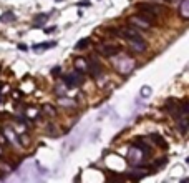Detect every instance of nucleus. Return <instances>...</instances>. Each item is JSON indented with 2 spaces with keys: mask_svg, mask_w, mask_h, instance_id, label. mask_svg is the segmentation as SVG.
Returning a JSON list of instances; mask_svg holds the SVG:
<instances>
[{
  "mask_svg": "<svg viewBox=\"0 0 189 183\" xmlns=\"http://www.w3.org/2000/svg\"><path fill=\"white\" fill-rule=\"evenodd\" d=\"M88 43H90V40H88V39H83V40H80V42L76 43L75 48H76V50H81V48H85L86 45H88Z\"/></svg>",
  "mask_w": 189,
  "mask_h": 183,
  "instance_id": "11",
  "label": "nucleus"
},
{
  "mask_svg": "<svg viewBox=\"0 0 189 183\" xmlns=\"http://www.w3.org/2000/svg\"><path fill=\"white\" fill-rule=\"evenodd\" d=\"M128 42L133 45V48H136L138 52H144L146 50V42H144L141 37H131V39H128Z\"/></svg>",
  "mask_w": 189,
  "mask_h": 183,
  "instance_id": "4",
  "label": "nucleus"
},
{
  "mask_svg": "<svg viewBox=\"0 0 189 183\" xmlns=\"http://www.w3.org/2000/svg\"><path fill=\"white\" fill-rule=\"evenodd\" d=\"M136 18H139L141 22H144L148 25H154L156 22H158V15L154 12H149V10H139L136 13Z\"/></svg>",
  "mask_w": 189,
  "mask_h": 183,
  "instance_id": "2",
  "label": "nucleus"
},
{
  "mask_svg": "<svg viewBox=\"0 0 189 183\" xmlns=\"http://www.w3.org/2000/svg\"><path fill=\"white\" fill-rule=\"evenodd\" d=\"M148 92H149V88H148V87H143V92H141V95H143V97H146Z\"/></svg>",
  "mask_w": 189,
  "mask_h": 183,
  "instance_id": "14",
  "label": "nucleus"
},
{
  "mask_svg": "<svg viewBox=\"0 0 189 183\" xmlns=\"http://www.w3.org/2000/svg\"><path fill=\"white\" fill-rule=\"evenodd\" d=\"M56 43L55 42H48V43H37V45H33V50H37V52H40V48H51V47H55Z\"/></svg>",
  "mask_w": 189,
  "mask_h": 183,
  "instance_id": "9",
  "label": "nucleus"
},
{
  "mask_svg": "<svg viewBox=\"0 0 189 183\" xmlns=\"http://www.w3.org/2000/svg\"><path fill=\"white\" fill-rule=\"evenodd\" d=\"M119 50H121L119 47L111 45V43H103V45H100V52L105 57H114L116 53H119Z\"/></svg>",
  "mask_w": 189,
  "mask_h": 183,
  "instance_id": "3",
  "label": "nucleus"
},
{
  "mask_svg": "<svg viewBox=\"0 0 189 183\" xmlns=\"http://www.w3.org/2000/svg\"><path fill=\"white\" fill-rule=\"evenodd\" d=\"M136 7H138L139 10H149V12H154V13H158V12L163 10L161 5H156V4H138Z\"/></svg>",
  "mask_w": 189,
  "mask_h": 183,
  "instance_id": "5",
  "label": "nucleus"
},
{
  "mask_svg": "<svg viewBox=\"0 0 189 183\" xmlns=\"http://www.w3.org/2000/svg\"><path fill=\"white\" fill-rule=\"evenodd\" d=\"M177 105H179V103H177L176 100H174V98H169L168 102H166V105H164V108H166L168 112H171V113H174V115H176V112H177Z\"/></svg>",
  "mask_w": 189,
  "mask_h": 183,
  "instance_id": "6",
  "label": "nucleus"
},
{
  "mask_svg": "<svg viewBox=\"0 0 189 183\" xmlns=\"http://www.w3.org/2000/svg\"><path fill=\"white\" fill-rule=\"evenodd\" d=\"M188 4L189 0H182V4H181V15L184 18H188Z\"/></svg>",
  "mask_w": 189,
  "mask_h": 183,
  "instance_id": "10",
  "label": "nucleus"
},
{
  "mask_svg": "<svg viewBox=\"0 0 189 183\" xmlns=\"http://www.w3.org/2000/svg\"><path fill=\"white\" fill-rule=\"evenodd\" d=\"M18 48H22V50H27V45H23V43H20V45H18Z\"/></svg>",
  "mask_w": 189,
  "mask_h": 183,
  "instance_id": "16",
  "label": "nucleus"
},
{
  "mask_svg": "<svg viewBox=\"0 0 189 183\" xmlns=\"http://www.w3.org/2000/svg\"><path fill=\"white\" fill-rule=\"evenodd\" d=\"M149 136H151V140L154 141L158 147H163V148H166V147H168V145H166V140H164L161 135H158V133H151Z\"/></svg>",
  "mask_w": 189,
  "mask_h": 183,
  "instance_id": "7",
  "label": "nucleus"
},
{
  "mask_svg": "<svg viewBox=\"0 0 189 183\" xmlns=\"http://www.w3.org/2000/svg\"><path fill=\"white\" fill-rule=\"evenodd\" d=\"M135 147H138L141 152H144V153H149V152H151V150H149V147H146V145H143V143H139V141H138V143L135 141Z\"/></svg>",
  "mask_w": 189,
  "mask_h": 183,
  "instance_id": "12",
  "label": "nucleus"
},
{
  "mask_svg": "<svg viewBox=\"0 0 189 183\" xmlns=\"http://www.w3.org/2000/svg\"><path fill=\"white\" fill-rule=\"evenodd\" d=\"M65 80V83H67V87H80L81 83H83V80H85V77H83V73L78 70V72H75V73H70V75H67V77L63 78Z\"/></svg>",
  "mask_w": 189,
  "mask_h": 183,
  "instance_id": "1",
  "label": "nucleus"
},
{
  "mask_svg": "<svg viewBox=\"0 0 189 183\" xmlns=\"http://www.w3.org/2000/svg\"><path fill=\"white\" fill-rule=\"evenodd\" d=\"M51 73H53V75H56V73H60V67H55L53 70H51Z\"/></svg>",
  "mask_w": 189,
  "mask_h": 183,
  "instance_id": "15",
  "label": "nucleus"
},
{
  "mask_svg": "<svg viewBox=\"0 0 189 183\" xmlns=\"http://www.w3.org/2000/svg\"><path fill=\"white\" fill-rule=\"evenodd\" d=\"M0 18H2V20H5V18H13V15H12V13H5V15H2V17H0Z\"/></svg>",
  "mask_w": 189,
  "mask_h": 183,
  "instance_id": "13",
  "label": "nucleus"
},
{
  "mask_svg": "<svg viewBox=\"0 0 189 183\" xmlns=\"http://www.w3.org/2000/svg\"><path fill=\"white\" fill-rule=\"evenodd\" d=\"M177 125H179V132L184 135V133H188V120H186V117H181V118H177Z\"/></svg>",
  "mask_w": 189,
  "mask_h": 183,
  "instance_id": "8",
  "label": "nucleus"
}]
</instances>
